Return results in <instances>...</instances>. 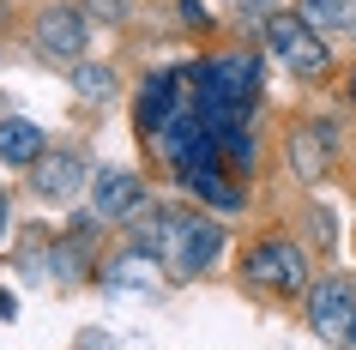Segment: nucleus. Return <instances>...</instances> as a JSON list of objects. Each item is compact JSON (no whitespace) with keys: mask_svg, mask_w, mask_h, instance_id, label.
<instances>
[{"mask_svg":"<svg viewBox=\"0 0 356 350\" xmlns=\"http://www.w3.org/2000/svg\"><path fill=\"white\" fill-rule=\"evenodd\" d=\"M139 248L145 254H169L175 278H193L206 272L218 248H224V230L206 218H193V212H151V223H139Z\"/></svg>","mask_w":356,"mask_h":350,"instance_id":"1","label":"nucleus"},{"mask_svg":"<svg viewBox=\"0 0 356 350\" xmlns=\"http://www.w3.org/2000/svg\"><path fill=\"white\" fill-rule=\"evenodd\" d=\"M242 278L260 284V290L296 296V290H308V254H302L290 236H272V241H260V248L242 260Z\"/></svg>","mask_w":356,"mask_h":350,"instance_id":"2","label":"nucleus"},{"mask_svg":"<svg viewBox=\"0 0 356 350\" xmlns=\"http://www.w3.org/2000/svg\"><path fill=\"white\" fill-rule=\"evenodd\" d=\"M266 42L278 49L284 67H296L302 79H320L326 67H332V55H326V42H320V31L302 13H272L266 19Z\"/></svg>","mask_w":356,"mask_h":350,"instance_id":"3","label":"nucleus"},{"mask_svg":"<svg viewBox=\"0 0 356 350\" xmlns=\"http://www.w3.org/2000/svg\"><path fill=\"white\" fill-rule=\"evenodd\" d=\"M308 320L326 344H356V290L344 278H326L308 290Z\"/></svg>","mask_w":356,"mask_h":350,"instance_id":"4","label":"nucleus"},{"mask_svg":"<svg viewBox=\"0 0 356 350\" xmlns=\"http://www.w3.org/2000/svg\"><path fill=\"white\" fill-rule=\"evenodd\" d=\"M145 205V187L133 169H97L91 175V212L97 218H133Z\"/></svg>","mask_w":356,"mask_h":350,"instance_id":"5","label":"nucleus"},{"mask_svg":"<svg viewBox=\"0 0 356 350\" xmlns=\"http://www.w3.org/2000/svg\"><path fill=\"white\" fill-rule=\"evenodd\" d=\"M37 49L49 61H79L85 55V19H79L73 6H49L37 19Z\"/></svg>","mask_w":356,"mask_h":350,"instance_id":"6","label":"nucleus"},{"mask_svg":"<svg viewBox=\"0 0 356 350\" xmlns=\"http://www.w3.org/2000/svg\"><path fill=\"white\" fill-rule=\"evenodd\" d=\"M31 187H37L42 200H73L79 187H85V157H73V151H42L37 164H31Z\"/></svg>","mask_w":356,"mask_h":350,"instance_id":"7","label":"nucleus"},{"mask_svg":"<svg viewBox=\"0 0 356 350\" xmlns=\"http://www.w3.org/2000/svg\"><path fill=\"white\" fill-rule=\"evenodd\" d=\"M103 284H109V290H163V266H157V254L133 248V254H121V260L103 266Z\"/></svg>","mask_w":356,"mask_h":350,"instance_id":"8","label":"nucleus"},{"mask_svg":"<svg viewBox=\"0 0 356 350\" xmlns=\"http://www.w3.org/2000/svg\"><path fill=\"white\" fill-rule=\"evenodd\" d=\"M42 151H49L42 127H31V121H0V164L6 169H31Z\"/></svg>","mask_w":356,"mask_h":350,"instance_id":"9","label":"nucleus"},{"mask_svg":"<svg viewBox=\"0 0 356 350\" xmlns=\"http://www.w3.org/2000/svg\"><path fill=\"white\" fill-rule=\"evenodd\" d=\"M326 139H332L326 127H308V133H296V139H290V169H296L302 182H314L320 169H326Z\"/></svg>","mask_w":356,"mask_h":350,"instance_id":"10","label":"nucleus"},{"mask_svg":"<svg viewBox=\"0 0 356 350\" xmlns=\"http://www.w3.org/2000/svg\"><path fill=\"white\" fill-rule=\"evenodd\" d=\"M302 19L314 31H344L356 37V0H302Z\"/></svg>","mask_w":356,"mask_h":350,"instance_id":"11","label":"nucleus"},{"mask_svg":"<svg viewBox=\"0 0 356 350\" xmlns=\"http://www.w3.org/2000/svg\"><path fill=\"white\" fill-rule=\"evenodd\" d=\"M73 85H79L85 103H109L115 97V73L109 67H73Z\"/></svg>","mask_w":356,"mask_h":350,"instance_id":"12","label":"nucleus"},{"mask_svg":"<svg viewBox=\"0 0 356 350\" xmlns=\"http://www.w3.org/2000/svg\"><path fill=\"white\" fill-rule=\"evenodd\" d=\"M236 13H242V19H272V13H266V0H236Z\"/></svg>","mask_w":356,"mask_h":350,"instance_id":"13","label":"nucleus"},{"mask_svg":"<svg viewBox=\"0 0 356 350\" xmlns=\"http://www.w3.org/2000/svg\"><path fill=\"white\" fill-rule=\"evenodd\" d=\"M91 13H97V19H109V24H115V19H121V0H91Z\"/></svg>","mask_w":356,"mask_h":350,"instance_id":"14","label":"nucleus"},{"mask_svg":"<svg viewBox=\"0 0 356 350\" xmlns=\"http://www.w3.org/2000/svg\"><path fill=\"white\" fill-rule=\"evenodd\" d=\"M0 236H6V193H0Z\"/></svg>","mask_w":356,"mask_h":350,"instance_id":"15","label":"nucleus"},{"mask_svg":"<svg viewBox=\"0 0 356 350\" xmlns=\"http://www.w3.org/2000/svg\"><path fill=\"white\" fill-rule=\"evenodd\" d=\"M350 91H356V85H350Z\"/></svg>","mask_w":356,"mask_h":350,"instance_id":"16","label":"nucleus"}]
</instances>
